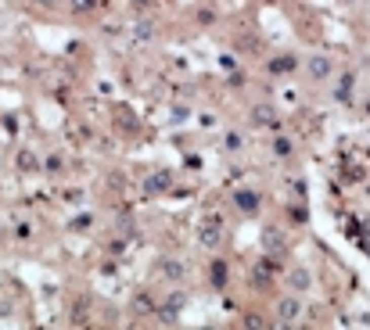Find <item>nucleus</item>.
Listing matches in <instances>:
<instances>
[{"instance_id": "nucleus-3", "label": "nucleus", "mask_w": 370, "mask_h": 330, "mask_svg": "<svg viewBox=\"0 0 370 330\" xmlns=\"http://www.w3.org/2000/svg\"><path fill=\"white\" fill-rule=\"evenodd\" d=\"M237 204H241L244 212H252L255 209V194H237Z\"/></svg>"}, {"instance_id": "nucleus-1", "label": "nucleus", "mask_w": 370, "mask_h": 330, "mask_svg": "<svg viewBox=\"0 0 370 330\" xmlns=\"http://www.w3.org/2000/svg\"><path fill=\"white\" fill-rule=\"evenodd\" d=\"M280 316H284V319H295V316H299V302H295V298L280 302Z\"/></svg>"}, {"instance_id": "nucleus-2", "label": "nucleus", "mask_w": 370, "mask_h": 330, "mask_svg": "<svg viewBox=\"0 0 370 330\" xmlns=\"http://www.w3.org/2000/svg\"><path fill=\"white\" fill-rule=\"evenodd\" d=\"M291 283L299 287V291H306V287H309V273H306V269H295V273H291Z\"/></svg>"}]
</instances>
